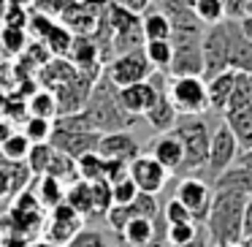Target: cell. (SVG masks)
<instances>
[{
	"label": "cell",
	"instance_id": "f35d334b",
	"mask_svg": "<svg viewBox=\"0 0 252 247\" xmlns=\"http://www.w3.org/2000/svg\"><path fill=\"white\" fill-rule=\"evenodd\" d=\"M163 220L168 225H187V223H195V220H192V214L187 212L185 207H182L179 201H176V198H171L168 204H165V209H163Z\"/></svg>",
	"mask_w": 252,
	"mask_h": 247
},
{
	"label": "cell",
	"instance_id": "ffe728a7",
	"mask_svg": "<svg viewBox=\"0 0 252 247\" xmlns=\"http://www.w3.org/2000/svg\"><path fill=\"white\" fill-rule=\"evenodd\" d=\"M222 122L230 128L239 152L252 149V111H233V114H222Z\"/></svg>",
	"mask_w": 252,
	"mask_h": 247
},
{
	"label": "cell",
	"instance_id": "816d5d0a",
	"mask_svg": "<svg viewBox=\"0 0 252 247\" xmlns=\"http://www.w3.org/2000/svg\"><path fill=\"white\" fill-rule=\"evenodd\" d=\"M185 247H206V234H201V231H198V236L190 242V245H185Z\"/></svg>",
	"mask_w": 252,
	"mask_h": 247
},
{
	"label": "cell",
	"instance_id": "7dc6e473",
	"mask_svg": "<svg viewBox=\"0 0 252 247\" xmlns=\"http://www.w3.org/2000/svg\"><path fill=\"white\" fill-rule=\"evenodd\" d=\"M11 182H14L11 171H8V169H3V166H0V196H6V193L11 190Z\"/></svg>",
	"mask_w": 252,
	"mask_h": 247
},
{
	"label": "cell",
	"instance_id": "9a60e30c",
	"mask_svg": "<svg viewBox=\"0 0 252 247\" xmlns=\"http://www.w3.org/2000/svg\"><path fill=\"white\" fill-rule=\"evenodd\" d=\"M149 158H155L165 171H179L182 166V144L174 133H158L149 141Z\"/></svg>",
	"mask_w": 252,
	"mask_h": 247
},
{
	"label": "cell",
	"instance_id": "f5cc1de1",
	"mask_svg": "<svg viewBox=\"0 0 252 247\" xmlns=\"http://www.w3.org/2000/svg\"><path fill=\"white\" fill-rule=\"evenodd\" d=\"M244 17H252V0H247V8H244Z\"/></svg>",
	"mask_w": 252,
	"mask_h": 247
},
{
	"label": "cell",
	"instance_id": "9f6ffc18",
	"mask_svg": "<svg viewBox=\"0 0 252 247\" xmlns=\"http://www.w3.org/2000/svg\"><path fill=\"white\" fill-rule=\"evenodd\" d=\"M38 247H52V245H38Z\"/></svg>",
	"mask_w": 252,
	"mask_h": 247
},
{
	"label": "cell",
	"instance_id": "b9f144b4",
	"mask_svg": "<svg viewBox=\"0 0 252 247\" xmlns=\"http://www.w3.org/2000/svg\"><path fill=\"white\" fill-rule=\"evenodd\" d=\"M106 217H109L111 228H114L117 234H122V228H125L133 217H136V212H133V207L127 204V207H111L109 212H106Z\"/></svg>",
	"mask_w": 252,
	"mask_h": 247
},
{
	"label": "cell",
	"instance_id": "e0dca14e",
	"mask_svg": "<svg viewBox=\"0 0 252 247\" xmlns=\"http://www.w3.org/2000/svg\"><path fill=\"white\" fill-rule=\"evenodd\" d=\"M212 190H236L241 196L252 198V169L250 166H241V163H233L228 171H222L212 182Z\"/></svg>",
	"mask_w": 252,
	"mask_h": 247
},
{
	"label": "cell",
	"instance_id": "f907efd6",
	"mask_svg": "<svg viewBox=\"0 0 252 247\" xmlns=\"http://www.w3.org/2000/svg\"><path fill=\"white\" fill-rule=\"evenodd\" d=\"M11 133H14V128H11V122H8V120H3V117H0V144L6 141V139H8V136H11Z\"/></svg>",
	"mask_w": 252,
	"mask_h": 247
},
{
	"label": "cell",
	"instance_id": "4316f807",
	"mask_svg": "<svg viewBox=\"0 0 252 247\" xmlns=\"http://www.w3.org/2000/svg\"><path fill=\"white\" fill-rule=\"evenodd\" d=\"M38 204H41V209H55V207H60L63 201H65V187H63V182L60 179H55V176H41V182H38Z\"/></svg>",
	"mask_w": 252,
	"mask_h": 247
},
{
	"label": "cell",
	"instance_id": "52a82bcc",
	"mask_svg": "<svg viewBox=\"0 0 252 247\" xmlns=\"http://www.w3.org/2000/svg\"><path fill=\"white\" fill-rule=\"evenodd\" d=\"M103 76L109 79L117 90H122V87H130V84H138V82H149L152 66H149L144 49H136V52H127V55H117L114 60L106 66Z\"/></svg>",
	"mask_w": 252,
	"mask_h": 247
},
{
	"label": "cell",
	"instance_id": "f1b7e54d",
	"mask_svg": "<svg viewBox=\"0 0 252 247\" xmlns=\"http://www.w3.org/2000/svg\"><path fill=\"white\" fill-rule=\"evenodd\" d=\"M192 14H195V19L201 25H220L225 22V8H222V0H195L192 3Z\"/></svg>",
	"mask_w": 252,
	"mask_h": 247
},
{
	"label": "cell",
	"instance_id": "30bf717a",
	"mask_svg": "<svg viewBox=\"0 0 252 247\" xmlns=\"http://www.w3.org/2000/svg\"><path fill=\"white\" fill-rule=\"evenodd\" d=\"M79 231H82V217H79V214L73 212L65 201H63L60 207L49 209V223H46V231H44L46 245L65 247L68 242L79 234Z\"/></svg>",
	"mask_w": 252,
	"mask_h": 247
},
{
	"label": "cell",
	"instance_id": "6da1fadb",
	"mask_svg": "<svg viewBox=\"0 0 252 247\" xmlns=\"http://www.w3.org/2000/svg\"><path fill=\"white\" fill-rule=\"evenodd\" d=\"M247 196L236 190H212V207L206 214V239L212 245H241L244 239Z\"/></svg>",
	"mask_w": 252,
	"mask_h": 247
},
{
	"label": "cell",
	"instance_id": "8fae6325",
	"mask_svg": "<svg viewBox=\"0 0 252 247\" xmlns=\"http://www.w3.org/2000/svg\"><path fill=\"white\" fill-rule=\"evenodd\" d=\"M127 176H130L133 185L138 187V193H147V196H158V193L165 187L168 171H165L155 158H149V155H138L136 160H130Z\"/></svg>",
	"mask_w": 252,
	"mask_h": 247
},
{
	"label": "cell",
	"instance_id": "f546056e",
	"mask_svg": "<svg viewBox=\"0 0 252 247\" xmlns=\"http://www.w3.org/2000/svg\"><path fill=\"white\" fill-rule=\"evenodd\" d=\"M30 147H33V144L28 141L25 133H11L6 141L0 144V152H3V158H6V160H11V163H22V160H28Z\"/></svg>",
	"mask_w": 252,
	"mask_h": 247
},
{
	"label": "cell",
	"instance_id": "f6af8a7d",
	"mask_svg": "<svg viewBox=\"0 0 252 247\" xmlns=\"http://www.w3.org/2000/svg\"><path fill=\"white\" fill-rule=\"evenodd\" d=\"M127 169H130V163H125V160H106V182H109V185H114V182L125 179Z\"/></svg>",
	"mask_w": 252,
	"mask_h": 247
},
{
	"label": "cell",
	"instance_id": "5bb4252c",
	"mask_svg": "<svg viewBox=\"0 0 252 247\" xmlns=\"http://www.w3.org/2000/svg\"><path fill=\"white\" fill-rule=\"evenodd\" d=\"M95 152L106 160H125V163H130V160H136L141 155V147L127 131H117V133H103L98 139Z\"/></svg>",
	"mask_w": 252,
	"mask_h": 247
},
{
	"label": "cell",
	"instance_id": "484cf974",
	"mask_svg": "<svg viewBox=\"0 0 252 247\" xmlns=\"http://www.w3.org/2000/svg\"><path fill=\"white\" fill-rule=\"evenodd\" d=\"M144 55H147V60H149V66H152V71L168 73L171 57H174L171 41H147V44H144Z\"/></svg>",
	"mask_w": 252,
	"mask_h": 247
},
{
	"label": "cell",
	"instance_id": "ac0fdd59",
	"mask_svg": "<svg viewBox=\"0 0 252 247\" xmlns=\"http://www.w3.org/2000/svg\"><path fill=\"white\" fill-rule=\"evenodd\" d=\"M233 82H236V71H222L217 76L206 79V98H209V109L212 111H222L225 114L230 93H233Z\"/></svg>",
	"mask_w": 252,
	"mask_h": 247
},
{
	"label": "cell",
	"instance_id": "8992f818",
	"mask_svg": "<svg viewBox=\"0 0 252 247\" xmlns=\"http://www.w3.org/2000/svg\"><path fill=\"white\" fill-rule=\"evenodd\" d=\"M230 41H228V22H220L212 25L209 30H203V38H201V57H203V73L201 79L217 76L222 71H230Z\"/></svg>",
	"mask_w": 252,
	"mask_h": 247
},
{
	"label": "cell",
	"instance_id": "7bdbcfd3",
	"mask_svg": "<svg viewBox=\"0 0 252 247\" xmlns=\"http://www.w3.org/2000/svg\"><path fill=\"white\" fill-rule=\"evenodd\" d=\"M55 19L52 17H46V14H41V11H35L33 17H30V22H28V28H30V33L35 35V38L38 41H44L46 35L52 33V30H55Z\"/></svg>",
	"mask_w": 252,
	"mask_h": 247
},
{
	"label": "cell",
	"instance_id": "cb8c5ba5",
	"mask_svg": "<svg viewBox=\"0 0 252 247\" xmlns=\"http://www.w3.org/2000/svg\"><path fill=\"white\" fill-rule=\"evenodd\" d=\"M233 111H252V76L250 73H236L233 93H230L225 114H233Z\"/></svg>",
	"mask_w": 252,
	"mask_h": 247
},
{
	"label": "cell",
	"instance_id": "7402d4cb",
	"mask_svg": "<svg viewBox=\"0 0 252 247\" xmlns=\"http://www.w3.org/2000/svg\"><path fill=\"white\" fill-rule=\"evenodd\" d=\"M120 239L127 247H147L149 242H155V220L147 217H133L130 223L122 228Z\"/></svg>",
	"mask_w": 252,
	"mask_h": 247
},
{
	"label": "cell",
	"instance_id": "d4e9b609",
	"mask_svg": "<svg viewBox=\"0 0 252 247\" xmlns=\"http://www.w3.org/2000/svg\"><path fill=\"white\" fill-rule=\"evenodd\" d=\"M28 111H30V117L55 122V117L60 114V106H57V98L52 90H35L28 101Z\"/></svg>",
	"mask_w": 252,
	"mask_h": 247
},
{
	"label": "cell",
	"instance_id": "836d02e7",
	"mask_svg": "<svg viewBox=\"0 0 252 247\" xmlns=\"http://www.w3.org/2000/svg\"><path fill=\"white\" fill-rule=\"evenodd\" d=\"M71 44H73V33L68 28H63V25H55V30L44 38V46L57 57L68 55V52H71Z\"/></svg>",
	"mask_w": 252,
	"mask_h": 247
},
{
	"label": "cell",
	"instance_id": "603a6c76",
	"mask_svg": "<svg viewBox=\"0 0 252 247\" xmlns=\"http://www.w3.org/2000/svg\"><path fill=\"white\" fill-rule=\"evenodd\" d=\"M98 44H95V38H90V35H73V44H71V60L73 66L79 68V71H87V68H95V63H98Z\"/></svg>",
	"mask_w": 252,
	"mask_h": 247
},
{
	"label": "cell",
	"instance_id": "d6a6232c",
	"mask_svg": "<svg viewBox=\"0 0 252 247\" xmlns=\"http://www.w3.org/2000/svg\"><path fill=\"white\" fill-rule=\"evenodd\" d=\"M52 155H55V147H52V144H33V147H30V155H28V169H30V174L44 176L46 169H49Z\"/></svg>",
	"mask_w": 252,
	"mask_h": 247
},
{
	"label": "cell",
	"instance_id": "4dcf8cb0",
	"mask_svg": "<svg viewBox=\"0 0 252 247\" xmlns=\"http://www.w3.org/2000/svg\"><path fill=\"white\" fill-rule=\"evenodd\" d=\"M46 176H55V179H60V182H65V179L76 182L79 179L76 176V160L55 149V155H52V160H49V169H46Z\"/></svg>",
	"mask_w": 252,
	"mask_h": 247
},
{
	"label": "cell",
	"instance_id": "ee69618b",
	"mask_svg": "<svg viewBox=\"0 0 252 247\" xmlns=\"http://www.w3.org/2000/svg\"><path fill=\"white\" fill-rule=\"evenodd\" d=\"M73 3L76 0H35V8H44L41 14H46V17H63Z\"/></svg>",
	"mask_w": 252,
	"mask_h": 247
},
{
	"label": "cell",
	"instance_id": "277c9868",
	"mask_svg": "<svg viewBox=\"0 0 252 247\" xmlns=\"http://www.w3.org/2000/svg\"><path fill=\"white\" fill-rule=\"evenodd\" d=\"M201 28H174L171 30V68L165 76H201L203 57H201Z\"/></svg>",
	"mask_w": 252,
	"mask_h": 247
},
{
	"label": "cell",
	"instance_id": "e575fe53",
	"mask_svg": "<svg viewBox=\"0 0 252 247\" xmlns=\"http://www.w3.org/2000/svg\"><path fill=\"white\" fill-rule=\"evenodd\" d=\"M52 131H55V122L52 120H38V117H28L25 122V136H28L30 144H49Z\"/></svg>",
	"mask_w": 252,
	"mask_h": 247
},
{
	"label": "cell",
	"instance_id": "60d3db41",
	"mask_svg": "<svg viewBox=\"0 0 252 247\" xmlns=\"http://www.w3.org/2000/svg\"><path fill=\"white\" fill-rule=\"evenodd\" d=\"M136 217H147V220H158V198L147 196V193H138L136 201L130 204Z\"/></svg>",
	"mask_w": 252,
	"mask_h": 247
},
{
	"label": "cell",
	"instance_id": "ab89813d",
	"mask_svg": "<svg viewBox=\"0 0 252 247\" xmlns=\"http://www.w3.org/2000/svg\"><path fill=\"white\" fill-rule=\"evenodd\" d=\"M65 247H106V236L95 228H82Z\"/></svg>",
	"mask_w": 252,
	"mask_h": 247
},
{
	"label": "cell",
	"instance_id": "ba28073f",
	"mask_svg": "<svg viewBox=\"0 0 252 247\" xmlns=\"http://www.w3.org/2000/svg\"><path fill=\"white\" fill-rule=\"evenodd\" d=\"M239 158V144H236L233 133L225 122H217V128L212 131V141H209V158H206V176L209 179H217L222 171H228L230 166Z\"/></svg>",
	"mask_w": 252,
	"mask_h": 247
},
{
	"label": "cell",
	"instance_id": "1f68e13d",
	"mask_svg": "<svg viewBox=\"0 0 252 247\" xmlns=\"http://www.w3.org/2000/svg\"><path fill=\"white\" fill-rule=\"evenodd\" d=\"M25 46H28V33L22 28H8V25L0 28V49L6 55H19L25 52Z\"/></svg>",
	"mask_w": 252,
	"mask_h": 247
},
{
	"label": "cell",
	"instance_id": "bcb514c9",
	"mask_svg": "<svg viewBox=\"0 0 252 247\" xmlns=\"http://www.w3.org/2000/svg\"><path fill=\"white\" fill-rule=\"evenodd\" d=\"M111 3H117V6L127 8V11L136 14V17H141V14L149 11V0H111Z\"/></svg>",
	"mask_w": 252,
	"mask_h": 247
},
{
	"label": "cell",
	"instance_id": "d590c367",
	"mask_svg": "<svg viewBox=\"0 0 252 247\" xmlns=\"http://www.w3.org/2000/svg\"><path fill=\"white\" fill-rule=\"evenodd\" d=\"M93 187V204H95V214H106L111 207H114V198H111V185L106 179L90 182Z\"/></svg>",
	"mask_w": 252,
	"mask_h": 247
},
{
	"label": "cell",
	"instance_id": "4fadbf2b",
	"mask_svg": "<svg viewBox=\"0 0 252 247\" xmlns=\"http://www.w3.org/2000/svg\"><path fill=\"white\" fill-rule=\"evenodd\" d=\"M155 95H158V87H155V82L149 79V82H138V84H130V87H122L117 90V101H120L122 111H125L127 117H144L149 111V106L155 104Z\"/></svg>",
	"mask_w": 252,
	"mask_h": 247
},
{
	"label": "cell",
	"instance_id": "2e32d148",
	"mask_svg": "<svg viewBox=\"0 0 252 247\" xmlns=\"http://www.w3.org/2000/svg\"><path fill=\"white\" fill-rule=\"evenodd\" d=\"M225 22H228V41H230V55H228L230 71L250 73L252 76V41H247L244 35L239 33L233 19H225Z\"/></svg>",
	"mask_w": 252,
	"mask_h": 247
},
{
	"label": "cell",
	"instance_id": "11a10c76",
	"mask_svg": "<svg viewBox=\"0 0 252 247\" xmlns=\"http://www.w3.org/2000/svg\"><path fill=\"white\" fill-rule=\"evenodd\" d=\"M214 247H244V245H214Z\"/></svg>",
	"mask_w": 252,
	"mask_h": 247
},
{
	"label": "cell",
	"instance_id": "db71d44e",
	"mask_svg": "<svg viewBox=\"0 0 252 247\" xmlns=\"http://www.w3.org/2000/svg\"><path fill=\"white\" fill-rule=\"evenodd\" d=\"M244 247H252V234H250V236H247V239H244Z\"/></svg>",
	"mask_w": 252,
	"mask_h": 247
},
{
	"label": "cell",
	"instance_id": "5b68a950",
	"mask_svg": "<svg viewBox=\"0 0 252 247\" xmlns=\"http://www.w3.org/2000/svg\"><path fill=\"white\" fill-rule=\"evenodd\" d=\"M165 95L179 117H201L209 111L206 82L201 76H165Z\"/></svg>",
	"mask_w": 252,
	"mask_h": 247
},
{
	"label": "cell",
	"instance_id": "83f0119b",
	"mask_svg": "<svg viewBox=\"0 0 252 247\" xmlns=\"http://www.w3.org/2000/svg\"><path fill=\"white\" fill-rule=\"evenodd\" d=\"M76 176L84 182H98L106 179V160L98 152H87L76 158Z\"/></svg>",
	"mask_w": 252,
	"mask_h": 247
},
{
	"label": "cell",
	"instance_id": "c3c4849f",
	"mask_svg": "<svg viewBox=\"0 0 252 247\" xmlns=\"http://www.w3.org/2000/svg\"><path fill=\"white\" fill-rule=\"evenodd\" d=\"M236 28H239V33L244 35L247 41H252V17H241V19H236Z\"/></svg>",
	"mask_w": 252,
	"mask_h": 247
},
{
	"label": "cell",
	"instance_id": "681fc988",
	"mask_svg": "<svg viewBox=\"0 0 252 247\" xmlns=\"http://www.w3.org/2000/svg\"><path fill=\"white\" fill-rule=\"evenodd\" d=\"M252 234V198H247V207H244V239ZM241 239V242H244Z\"/></svg>",
	"mask_w": 252,
	"mask_h": 247
},
{
	"label": "cell",
	"instance_id": "74e56055",
	"mask_svg": "<svg viewBox=\"0 0 252 247\" xmlns=\"http://www.w3.org/2000/svg\"><path fill=\"white\" fill-rule=\"evenodd\" d=\"M195 236H198V225L195 223L168 225V236H165V242H171V247H185V245H190Z\"/></svg>",
	"mask_w": 252,
	"mask_h": 247
},
{
	"label": "cell",
	"instance_id": "d6986e66",
	"mask_svg": "<svg viewBox=\"0 0 252 247\" xmlns=\"http://www.w3.org/2000/svg\"><path fill=\"white\" fill-rule=\"evenodd\" d=\"M65 204L79 214V217H90V214H95L93 187H90V182H84V179L71 182V185H68V190H65Z\"/></svg>",
	"mask_w": 252,
	"mask_h": 247
},
{
	"label": "cell",
	"instance_id": "3957f363",
	"mask_svg": "<svg viewBox=\"0 0 252 247\" xmlns=\"http://www.w3.org/2000/svg\"><path fill=\"white\" fill-rule=\"evenodd\" d=\"M174 133L182 144V176H198L206 169L209 158V141H212V128L201 117H179L174 125Z\"/></svg>",
	"mask_w": 252,
	"mask_h": 247
},
{
	"label": "cell",
	"instance_id": "8d00e7d4",
	"mask_svg": "<svg viewBox=\"0 0 252 247\" xmlns=\"http://www.w3.org/2000/svg\"><path fill=\"white\" fill-rule=\"evenodd\" d=\"M138 196V187L133 185L130 176H125V179L114 182L111 185V198H114V207H127V204H133Z\"/></svg>",
	"mask_w": 252,
	"mask_h": 247
},
{
	"label": "cell",
	"instance_id": "9c48e42d",
	"mask_svg": "<svg viewBox=\"0 0 252 247\" xmlns=\"http://www.w3.org/2000/svg\"><path fill=\"white\" fill-rule=\"evenodd\" d=\"M174 198L192 214L195 223H203L209 214V207H212V187L201 176H182Z\"/></svg>",
	"mask_w": 252,
	"mask_h": 247
},
{
	"label": "cell",
	"instance_id": "44dd1931",
	"mask_svg": "<svg viewBox=\"0 0 252 247\" xmlns=\"http://www.w3.org/2000/svg\"><path fill=\"white\" fill-rule=\"evenodd\" d=\"M141 33L144 41H171V19L158 8L141 14Z\"/></svg>",
	"mask_w": 252,
	"mask_h": 247
},
{
	"label": "cell",
	"instance_id": "7c38bea8",
	"mask_svg": "<svg viewBox=\"0 0 252 247\" xmlns=\"http://www.w3.org/2000/svg\"><path fill=\"white\" fill-rule=\"evenodd\" d=\"M152 82H155V87H158V95H155V104L149 106V111L144 117H147V122L152 125V131L171 133L176 125V120H179V114H176V109L171 106L168 95H165V73H152Z\"/></svg>",
	"mask_w": 252,
	"mask_h": 247
},
{
	"label": "cell",
	"instance_id": "7a4b0ae2",
	"mask_svg": "<svg viewBox=\"0 0 252 247\" xmlns=\"http://www.w3.org/2000/svg\"><path fill=\"white\" fill-rule=\"evenodd\" d=\"M84 120L90 122L95 133H117V131H125L127 125H133V117H127L122 111L120 101H117V87L109 82V79H100L95 82L93 93H90L87 104L82 109Z\"/></svg>",
	"mask_w": 252,
	"mask_h": 247
}]
</instances>
